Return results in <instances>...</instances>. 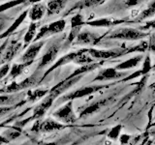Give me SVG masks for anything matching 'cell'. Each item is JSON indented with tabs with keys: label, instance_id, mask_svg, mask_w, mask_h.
Listing matches in <instances>:
<instances>
[{
	"label": "cell",
	"instance_id": "cell-10",
	"mask_svg": "<svg viewBox=\"0 0 155 145\" xmlns=\"http://www.w3.org/2000/svg\"><path fill=\"white\" fill-rule=\"evenodd\" d=\"M82 76H84L81 75V76H74V77H70V76L66 77L64 80L60 81L59 83L56 84L54 87H53V88H51L50 91H48V94L52 96L54 99H56L58 96H60L62 93H64L65 91H67L68 89H70L73 85H75Z\"/></svg>",
	"mask_w": 155,
	"mask_h": 145
},
{
	"label": "cell",
	"instance_id": "cell-15",
	"mask_svg": "<svg viewBox=\"0 0 155 145\" xmlns=\"http://www.w3.org/2000/svg\"><path fill=\"white\" fill-rule=\"evenodd\" d=\"M25 95L24 93H11L0 95V106H14L18 105Z\"/></svg>",
	"mask_w": 155,
	"mask_h": 145
},
{
	"label": "cell",
	"instance_id": "cell-46",
	"mask_svg": "<svg viewBox=\"0 0 155 145\" xmlns=\"http://www.w3.org/2000/svg\"><path fill=\"white\" fill-rule=\"evenodd\" d=\"M73 145H75V144H73Z\"/></svg>",
	"mask_w": 155,
	"mask_h": 145
},
{
	"label": "cell",
	"instance_id": "cell-18",
	"mask_svg": "<svg viewBox=\"0 0 155 145\" xmlns=\"http://www.w3.org/2000/svg\"><path fill=\"white\" fill-rule=\"evenodd\" d=\"M28 14V10H25L24 12H22L19 16L17 18V19L13 22V24L10 26L6 31H4L2 34H0V39H5V38H8L12 33H14L15 31L17 30L18 27L21 25V24L24 21V19L26 18Z\"/></svg>",
	"mask_w": 155,
	"mask_h": 145
},
{
	"label": "cell",
	"instance_id": "cell-2",
	"mask_svg": "<svg viewBox=\"0 0 155 145\" xmlns=\"http://www.w3.org/2000/svg\"><path fill=\"white\" fill-rule=\"evenodd\" d=\"M110 85L109 84H94V85H89V86H84L81 87L80 89H77L75 91L71 92V93L67 94L65 96H63L60 98V100H58L57 104H63L66 103L68 101H74L76 99H80V98H84V97L89 96L93 93H96L102 89L105 88H109Z\"/></svg>",
	"mask_w": 155,
	"mask_h": 145
},
{
	"label": "cell",
	"instance_id": "cell-37",
	"mask_svg": "<svg viewBox=\"0 0 155 145\" xmlns=\"http://www.w3.org/2000/svg\"><path fill=\"white\" fill-rule=\"evenodd\" d=\"M140 2V0H127L126 1V5L127 6H135V5H137L138 3Z\"/></svg>",
	"mask_w": 155,
	"mask_h": 145
},
{
	"label": "cell",
	"instance_id": "cell-16",
	"mask_svg": "<svg viewBox=\"0 0 155 145\" xmlns=\"http://www.w3.org/2000/svg\"><path fill=\"white\" fill-rule=\"evenodd\" d=\"M98 40V35L91 31H82L78 34L74 43L76 45H93Z\"/></svg>",
	"mask_w": 155,
	"mask_h": 145
},
{
	"label": "cell",
	"instance_id": "cell-19",
	"mask_svg": "<svg viewBox=\"0 0 155 145\" xmlns=\"http://www.w3.org/2000/svg\"><path fill=\"white\" fill-rule=\"evenodd\" d=\"M142 59H143V55H137L135 57L130 58V59L126 60L124 62H121L120 64L114 67V69L117 71H124V70L132 69V68L137 67L139 65V63L142 61Z\"/></svg>",
	"mask_w": 155,
	"mask_h": 145
},
{
	"label": "cell",
	"instance_id": "cell-12",
	"mask_svg": "<svg viewBox=\"0 0 155 145\" xmlns=\"http://www.w3.org/2000/svg\"><path fill=\"white\" fill-rule=\"evenodd\" d=\"M127 76L126 72H120L115 70L114 68H107V69L101 70L93 81H108V80H115Z\"/></svg>",
	"mask_w": 155,
	"mask_h": 145
},
{
	"label": "cell",
	"instance_id": "cell-28",
	"mask_svg": "<svg viewBox=\"0 0 155 145\" xmlns=\"http://www.w3.org/2000/svg\"><path fill=\"white\" fill-rule=\"evenodd\" d=\"M121 129H122V125H116L114 127L111 129L109 134H108V137L111 140H116L118 139L119 135H120V132H121Z\"/></svg>",
	"mask_w": 155,
	"mask_h": 145
},
{
	"label": "cell",
	"instance_id": "cell-39",
	"mask_svg": "<svg viewBox=\"0 0 155 145\" xmlns=\"http://www.w3.org/2000/svg\"><path fill=\"white\" fill-rule=\"evenodd\" d=\"M9 140L4 137V135H0V145H2L4 143H8Z\"/></svg>",
	"mask_w": 155,
	"mask_h": 145
},
{
	"label": "cell",
	"instance_id": "cell-3",
	"mask_svg": "<svg viewBox=\"0 0 155 145\" xmlns=\"http://www.w3.org/2000/svg\"><path fill=\"white\" fill-rule=\"evenodd\" d=\"M142 48V45L136 47L134 48H130V50H123V48H114V50H94V48H89V50H85V51L92 58H96V59H110V58H116L119 56H122L129 51L137 50Z\"/></svg>",
	"mask_w": 155,
	"mask_h": 145
},
{
	"label": "cell",
	"instance_id": "cell-29",
	"mask_svg": "<svg viewBox=\"0 0 155 145\" xmlns=\"http://www.w3.org/2000/svg\"><path fill=\"white\" fill-rule=\"evenodd\" d=\"M153 14H155V0L149 5V7L145 10V11H143L142 13V14H140V19H143L148 17H151Z\"/></svg>",
	"mask_w": 155,
	"mask_h": 145
},
{
	"label": "cell",
	"instance_id": "cell-43",
	"mask_svg": "<svg viewBox=\"0 0 155 145\" xmlns=\"http://www.w3.org/2000/svg\"><path fill=\"white\" fill-rule=\"evenodd\" d=\"M150 50L155 52V44H154V45H151V47H150Z\"/></svg>",
	"mask_w": 155,
	"mask_h": 145
},
{
	"label": "cell",
	"instance_id": "cell-14",
	"mask_svg": "<svg viewBox=\"0 0 155 145\" xmlns=\"http://www.w3.org/2000/svg\"><path fill=\"white\" fill-rule=\"evenodd\" d=\"M109 102H110V98H105V99H101V100L93 102V103L90 104L89 105H87L86 108H84L81 111L80 117L84 118V117H87V116L96 113L97 111L100 110L102 108H103V106L108 105Z\"/></svg>",
	"mask_w": 155,
	"mask_h": 145
},
{
	"label": "cell",
	"instance_id": "cell-8",
	"mask_svg": "<svg viewBox=\"0 0 155 145\" xmlns=\"http://www.w3.org/2000/svg\"><path fill=\"white\" fill-rule=\"evenodd\" d=\"M53 116L64 124H71L76 121L75 111L73 108V101H68L66 104L53 112Z\"/></svg>",
	"mask_w": 155,
	"mask_h": 145
},
{
	"label": "cell",
	"instance_id": "cell-38",
	"mask_svg": "<svg viewBox=\"0 0 155 145\" xmlns=\"http://www.w3.org/2000/svg\"><path fill=\"white\" fill-rule=\"evenodd\" d=\"M148 28H152V29H155V21H149L147 23V25L143 27V29H148Z\"/></svg>",
	"mask_w": 155,
	"mask_h": 145
},
{
	"label": "cell",
	"instance_id": "cell-23",
	"mask_svg": "<svg viewBox=\"0 0 155 145\" xmlns=\"http://www.w3.org/2000/svg\"><path fill=\"white\" fill-rule=\"evenodd\" d=\"M48 93V91L46 89H36L34 91H28L27 92V102L30 103H35L38 100L42 99L43 97H46Z\"/></svg>",
	"mask_w": 155,
	"mask_h": 145
},
{
	"label": "cell",
	"instance_id": "cell-40",
	"mask_svg": "<svg viewBox=\"0 0 155 145\" xmlns=\"http://www.w3.org/2000/svg\"><path fill=\"white\" fill-rule=\"evenodd\" d=\"M39 145H57V142H40Z\"/></svg>",
	"mask_w": 155,
	"mask_h": 145
},
{
	"label": "cell",
	"instance_id": "cell-5",
	"mask_svg": "<svg viewBox=\"0 0 155 145\" xmlns=\"http://www.w3.org/2000/svg\"><path fill=\"white\" fill-rule=\"evenodd\" d=\"M54 98H53L52 96L51 95H47L45 98L43 99V101L41 102L40 104L37 105L35 108H34L33 109V113H32V116L30 118H27L25 120L21 121V123L19 124V126H23L24 124L28 123L29 121L31 120H39L41 119L44 115H45L47 113V111L50 109V108L52 105L53 102H54Z\"/></svg>",
	"mask_w": 155,
	"mask_h": 145
},
{
	"label": "cell",
	"instance_id": "cell-24",
	"mask_svg": "<svg viewBox=\"0 0 155 145\" xmlns=\"http://www.w3.org/2000/svg\"><path fill=\"white\" fill-rule=\"evenodd\" d=\"M31 64H29V63H17V64H14L11 69H10V72H9V76L10 77H12V79H16L18 76H21V72L24 71L26 67L30 66Z\"/></svg>",
	"mask_w": 155,
	"mask_h": 145
},
{
	"label": "cell",
	"instance_id": "cell-4",
	"mask_svg": "<svg viewBox=\"0 0 155 145\" xmlns=\"http://www.w3.org/2000/svg\"><path fill=\"white\" fill-rule=\"evenodd\" d=\"M65 127H66L65 125L51 119H47L44 121H41L39 119L36 120V122L34 123L31 129V132L35 134H39V133L48 134V133L55 132V130H60L62 129H64Z\"/></svg>",
	"mask_w": 155,
	"mask_h": 145
},
{
	"label": "cell",
	"instance_id": "cell-36",
	"mask_svg": "<svg viewBox=\"0 0 155 145\" xmlns=\"http://www.w3.org/2000/svg\"><path fill=\"white\" fill-rule=\"evenodd\" d=\"M9 44V39L7 38L6 40H5L4 43H2V45L0 46V64H1V58H2V54H3V52L5 50V48H6L7 45Z\"/></svg>",
	"mask_w": 155,
	"mask_h": 145
},
{
	"label": "cell",
	"instance_id": "cell-30",
	"mask_svg": "<svg viewBox=\"0 0 155 145\" xmlns=\"http://www.w3.org/2000/svg\"><path fill=\"white\" fill-rule=\"evenodd\" d=\"M152 69V66H151V60H150V57L149 55H147L145 57V59L143 61V68H142V76H145L147 74H148L149 71Z\"/></svg>",
	"mask_w": 155,
	"mask_h": 145
},
{
	"label": "cell",
	"instance_id": "cell-35",
	"mask_svg": "<svg viewBox=\"0 0 155 145\" xmlns=\"http://www.w3.org/2000/svg\"><path fill=\"white\" fill-rule=\"evenodd\" d=\"M140 76H142V71H137L136 72H134V74H132L131 76H127V77H125V79H122V81H128V80H131V79H135V77H138Z\"/></svg>",
	"mask_w": 155,
	"mask_h": 145
},
{
	"label": "cell",
	"instance_id": "cell-7",
	"mask_svg": "<svg viewBox=\"0 0 155 145\" xmlns=\"http://www.w3.org/2000/svg\"><path fill=\"white\" fill-rule=\"evenodd\" d=\"M147 36V34L137 30L134 28H120L117 30L114 31L108 36V39H117V40H127V41H134L139 40Z\"/></svg>",
	"mask_w": 155,
	"mask_h": 145
},
{
	"label": "cell",
	"instance_id": "cell-17",
	"mask_svg": "<svg viewBox=\"0 0 155 145\" xmlns=\"http://www.w3.org/2000/svg\"><path fill=\"white\" fill-rule=\"evenodd\" d=\"M47 12V7L41 3L34 4L30 10H28V16L32 22L41 21Z\"/></svg>",
	"mask_w": 155,
	"mask_h": 145
},
{
	"label": "cell",
	"instance_id": "cell-41",
	"mask_svg": "<svg viewBox=\"0 0 155 145\" xmlns=\"http://www.w3.org/2000/svg\"><path fill=\"white\" fill-rule=\"evenodd\" d=\"M149 88L151 89V90H153V91H155V82H154V83H152L151 85L149 86Z\"/></svg>",
	"mask_w": 155,
	"mask_h": 145
},
{
	"label": "cell",
	"instance_id": "cell-11",
	"mask_svg": "<svg viewBox=\"0 0 155 145\" xmlns=\"http://www.w3.org/2000/svg\"><path fill=\"white\" fill-rule=\"evenodd\" d=\"M44 44H45V42L41 40L38 42H34L32 45L27 47L26 50L23 52V54L21 57V63H29V64H32L34 62V59L39 54L41 48L43 47Z\"/></svg>",
	"mask_w": 155,
	"mask_h": 145
},
{
	"label": "cell",
	"instance_id": "cell-27",
	"mask_svg": "<svg viewBox=\"0 0 155 145\" xmlns=\"http://www.w3.org/2000/svg\"><path fill=\"white\" fill-rule=\"evenodd\" d=\"M84 23V17L81 14H77L71 19V28H81Z\"/></svg>",
	"mask_w": 155,
	"mask_h": 145
},
{
	"label": "cell",
	"instance_id": "cell-20",
	"mask_svg": "<svg viewBox=\"0 0 155 145\" xmlns=\"http://www.w3.org/2000/svg\"><path fill=\"white\" fill-rule=\"evenodd\" d=\"M67 0H50L47 5V12L48 16L59 13L64 8Z\"/></svg>",
	"mask_w": 155,
	"mask_h": 145
},
{
	"label": "cell",
	"instance_id": "cell-34",
	"mask_svg": "<svg viewBox=\"0 0 155 145\" xmlns=\"http://www.w3.org/2000/svg\"><path fill=\"white\" fill-rule=\"evenodd\" d=\"M17 105L14 106H0V117H2L5 114H8L10 111H12Z\"/></svg>",
	"mask_w": 155,
	"mask_h": 145
},
{
	"label": "cell",
	"instance_id": "cell-1",
	"mask_svg": "<svg viewBox=\"0 0 155 145\" xmlns=\"http://www.w3.org/2000/svg\"><path fill=\"white\" fill-rule=\"evenodd\" d=\"M42 80V77L39 76V71L35 72L32 76H30L27 79L21 80V82H11L9 85L4 87L2 90H0V93L4 94H11V93H18L22 90H25L31 87L36 86Z\"/></svg>",
	"mask_w": 155,
	"mask_h": 145
},
{
	"label": "cell",
	"instance_id": "cell-32",
	"mask_svg": "<svg viewBox=\"0 0 155 145\" xmlns=\"http://www.w3.org/2000/svg\"><path fill=\"white\" fill-rule=\"evenodd\" d=\"M10 69H11V66H10L9 63L3 64L1 66V68H0V80H1L2 79H4V77L9 74Z\"/></svg>",
	"mask_w": 155,
	"mask_h": 145
},
{
	"label": "cell",
	"instance_id": "cell-9",
	"mask_svg": "<svg viewBox=\"0 0 155 145\" xmlns=\"http://www.w3.org/2000/svg\"><path fill=\"white\" fill-rule=\"evenodd\" d=\"M61 46H62L61 41L57 40L55 42H53L51 45L47 48L45 54L42 56L40 62H39L37 71L42 70L43 68L47 67L48 65H50L52 61H54V59H55L57 54H58V52L60 51Z\"/></svg>",
	"mask_w": 155,
	"mask_h": 145
},
{
	"label": "cell",
	"instance_id": "cell-26",
	"mask_svg": "<svg viewBox=\"0 0 155 145\" xmlns=\"http://www.w3.org/2000/svg\"><path fill=\"white\" fill-rule=\"evenodd\" d=\"M104 0H84L80 3H78L76 6L73 8V10L75 9H81V8H88V7H92V6H96L100 3L103 2Z\"/></svg>",
	"mask_w": 155,
	"mask_h": 145
},
{
	"label": "cell",
	"instance_id": "cell-13",
	"mask_svg": "<svg viewBox=\"0 0 155 145\" xmlns=\"http://www.w3.org/2000/svg\"><path fill=\"white\" fill-rule=\"evenodd\" d=\"M21 47L22 44L18 41H13L11 44H8L2 54L1 64H5V62H10L13 60L15 56L18 53V51L21 50Z\"/></svg>",
	"mask_w": 155,
	"mask_h": 145
},
{
	"label": "cell",
	"instance_id": "cell-6",
	"mask_svg": "<svg viewBox=\"0 0 155 145\" xmlns=\"http://www.w3.org/2000/svg\"><path fill=\"white\" fill-rule=\"evenodd\" d=\"M66 26V21L64 19H58V21H53L48 25L43 26L39 33L36 35L35 39H34V42H38L41 41L43 38L45 37H48L51 35H55V34H58L62 32L65 29Z\"/></svg>",
	"mask_w": 155,
	"mask_h": 145
},
{
	"label": "cell",
	"instance_id": "cell-44",
	"mask_svg": "<svg viewBox=\"0 0 155 145\" xmlns=\"http://www.w3.org/2000/svg\"><path fill=\"white\" fill-rule=\"evenodd\" d=\"M153 126H155V123H154V124H153Z\"/></svg>",
	"mask_w": 155,
	"mask_h": 145
},
{
	"label": "cell",
	"instance_id": "cell-31",
	"mask_svg": "<svg viewBox=\"0 0 155 145\" xmlns=\"http://www.w3.org/2000/svg\"><path fill=\"white\" fill-rule=\"evenodd\" d=\"M19 135H21V133L17 130H7L6 132L4 133V137H6L9 141L10 140L16 139L17 137H19Z\"/></svg>",
	"mask_w": 155,
	"mask_h": 145
},
{
	"label": "cell",
	"instance_id": "cell-45",
	"mask_svg": "<svg viewBox=\"0 0 155 145\" xmlns=\"http://www.w3.org/2000/svg\"><path fill=\"white\" fill-rule=\"evenodd\" d=\"M154 70H155V66H154Z\"/></svg>",
	"mask_w": 155,
	"mask_h": 145
},
{
	"label": "cell",
	"instance_id": "cell-22",
	"mask_svg": "<svg viewBox=\"0 0 155 145\" xmlns=\"http://www.w3.org/2000/svg\"><path fill=\"white\" fill-rule=\"evenodd\" d=\"M120 22H122V21H114V19H110V18H100V19H96V21L87 22V24L90 26H94V27H109L111 25H114V24H118Z\"/></svg>",
	"mask_w": 155,
	"mask_h": 145
},
{
	"label": "cell",
	"instance_id": "cell-25",
	"mask_svg": "<svg viewBox=\"0 0 155 145\" xmlns=\"http://www.w3.org/2000/svg\"><path fill=\"white\" fill-rule=\"evenodd\" d=\"M23 2H25V0H10V1L5 2V3L0 5V13L5 12L9 9L16 7L19 4H22Z\"/></svg>",
	"mask_w": 155,
	"mask_h": 145
},
{
	"label": "cell",
	"instance_id": "cell-42",
	"mask_svg": "<svg viewBox=\"0 0 155 145\" xmlns=\"http://www.w3.org/2000/svg\"><path fill=\"white\" fill-rule=\"evenodd\" d=\"M41 0H29V2H31V3H34V4H36L38 2H40Z\"/></svg>",
	"mask_w": 155,
	"mask_h": 145
},
{
	"label": "cell",
	"instance_id": "cell-21",
	"mask_svg": "<svg viewBox=\"0 0 155 145\" xmlns=\"http://www.w3.org/2000/svg\"><path fill=\"white\" fill-rule=\"evenodd\" d=\"M38 28V23L37 22H31L30 25L28 27V30L27 32L25 33V35L23 37V45H24V47H27L28 45H30V44L34 41V39H35V36H36V30Z\"/></svg>",
	"mask_w": 155,
	"mask_h": 145
},
{
	"label": "cell",
	"instance_id": "cell-33",
	"mask_svg": "<svg viewBox=\"0 0 155 145\" xmlns=\"http://www.w3.org/2000/svg\"><path fill=\"white\" fill-rule=\"evenodd\" d=\"M118 138H119V142L121 145H128L129 141L131 140V135L124 134L119 135Z\"/></svg>",
	"mask_w": 155,
	"mask_h": 145
}]
</instances>
